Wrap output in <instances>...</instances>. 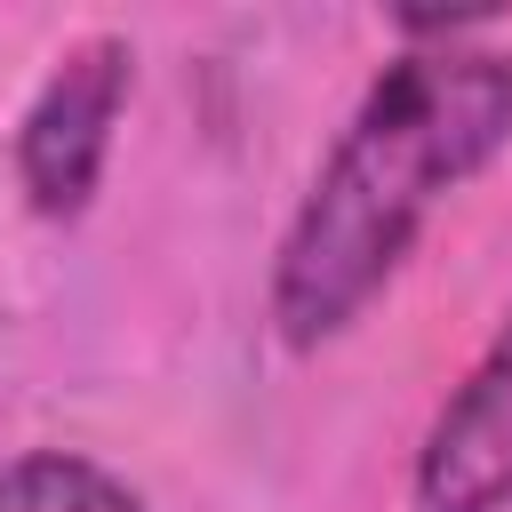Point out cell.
<instances>
[{"label":"cell","instance_id":"obj_1","mask_svg":"<svg viewBox=\"0 0 512 512\" xmlns=\"http://www.w3.org/2000/svg\"><path fill=\"white\" fill-rule=\"evenodd\" d=\"M512 152V48H400L336 128L312 168L280 256H272V336L288 352L336 344L408 264L416 232L448 192Z\"/></svg>","mask_w":512,"mask_h":512},{"label":"cell","instance_id":"obj_2","mask_svg":"<svg viewBox=\"0 0 512 512\" xmlns=\"http://www.w3.org/2000/svg\"><path fill=\"white\" fill-rule=\"evenodd\" d=\"M136 88V48L112 32H88L56 56V72L40 80V96L16 120V192L40 224H72L88 216L104 160H112V128L128 112Z\"/></svg>","mask_w":512,"mask_h":512},{"label":"cell","instance_id":"obj_3","mask_svg":"<svg viewBox=\"0 0 512 512\" xmlns=\"http://www.w3.org/2000/svg\"><path fill=\"white\" fill-rule=\"evenodd\" d=\"M416 512H512V312L464 368V384L432 408L416 464Z\"/></svg>","mask_w":512,"mask_h":512},{"label":"cell","instance_id":"obj_4","mask_svg":"<svg viewBox=\"0 0 512 512\" xmlns=\"http://www.w3.org/2000/svg\"><path fill=\"white\" fill-rule=\"evenodd\" d=\"M0 512H152V504L80 448H24L0 464Z\"/></svg>","mask_w":512,"mask_h":512}]
</instances>
